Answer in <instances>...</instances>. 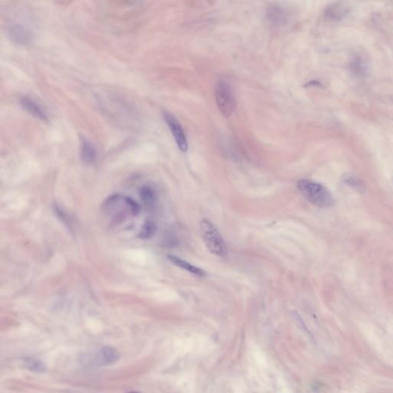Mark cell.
I'll return each mask as SVG.
<instances>
[{
    "label": "cell",
    "mask_w": 393,
    "mask_h": 393,
    "mask_svg": "<svg viewBox=\"0 0 393 393\" xmlns=\"http://www.w3.org/2000/svg\"><path fill=\"white\" fill-rule=\"evenodd\" d=\"M201 232L208 251L218 257L227 255L228 248L225 241L210 221L203 219L201 221Z\"/></svg>",
    "instance_id": "2"
},
{
    "label": "cell",
    "mask_w": 393,
    "mask_h": 393,
    "mask_svg": "<svg viewBox=\"0 0 393 393\" xmlns=\"http://www.w3.org/2000/svg\"><path fill=\"white\" fill-rule=\"evenodd\" d=\"M346 13H347V11H346V7H344V6L338 5L336 6V7L333 10H331L329 14L332 18L337 20V19H341L342 17H344Z\"/></svg>",
    "instance_id": "15"
},
{
    "label": "cell",
    "mask_w": 393,
    "mask_h": 393,
    "mask_svg": "<svg viewBox=\"0 0 393 393\" xmlns=\"http://www.w3.org/2000/svg\"><path fill=\"white\" fill-rule=\"evenodd\" d=\"M349 66L352 73L358 77H365L368 75V62L361 53H356L352 56Z\"/></svg>",
    "instance_id": "6"
},
{
    "label": "cell",
    "mask_w": 393,
    "mask_h": 393,
    "mask_svg": "<svg viewBox=\"0 0 393 393\" xmlns=\"http://www.w3.org/2000/svg\"><path fill=\"white\" fill-rule=\"evenodd\" d=\"M215 99L220 112L228 118L235 112L236 101L231 85L226 82H218L215 87Z\"/></svg>",
    "instance_id": "3"
},
{
    "label": "cell",
    "mask_w": 393,
    "mask_h": 393,
    "mask_svg": "<svg viewBox=\"0 0 393 393\" xmlns=\"http://www.w3.org/2000/svg\"><path fill=\"white\" fill-rule=\"evenodd\" d=\"M297 187L305 199L315 206L329 208L334 205L335 199L332 192L319 182L302 179L297 182Z\"/></svg>",
    "instance_id": "1"
},
{
    "label": "cell",
    "mask_w": 393,
    "mask_h": 393,
    "mask_svg": "<svg viewBox=\"0 0 393 393\" xmlns=\"http://www.w3.org/2000/svg\"><path fill=\"white\" fill-rule=\"evenodd\" d=\"M119 358V354L116 349L112 347H103L95 355V362L99 365H108L116 362Z\"/></svg>",
    "instance_id": "8"
},
{
    "label": "cell",
    "mask_w": 393,
    "mask_h": 393,
    "mask_svg": "<svg viewBox=\"0 0 393 393\" xmlns=\"http://www.w3.org/2000/svg\"><path fill=\"white\" fill-rule=\"evenodd\" d=\"M20 104H21L22 107L30 115H33L42 121H48V115L46 110L38 102L33 100V98L27 96H22L20 98Z\"/></svg>",
    "instance_id": "5"
},
{
    "label": "cell",
    "mask_w": 393,
    "mask_h": 393,
    "mask_svg": "<svg viewBox=\"0 0 393 393\" xmlns=\"http://www.w3.org/2000/svg\"><path fill=\"white\" fill-rule=\"evenodd\" d=\"M342 180L346 186L353 189L359 193H365L366 190V186L362 181V179L352 174V173H346L342 176Z\"/></svg>",
    "instance_id": "10"
},
{
    "label": "cell",
    "mask_w": 393,
    "mask_h": 393,
    "mask_svg": "<svg viewBox=\"0 0 393 393\" xmlns=\"http://www.w3.org/2000/svg\"><path fill=\"white\" fill-rule=\"evenodd\" d=\"M167 258H168L169 261H170L172 264H174V265L177 266V267H180V268L183 269V270H186V271L190 273V274H193V275L204 276L205 274L202 269L195 267V266L190 264V263L183 261V260L180 259V258H178V257H174V256L168 255L167 256Z\"/></svg>",
    "instance_id": "11"
},
{
    "label": "cell",
    "mask_w": 393,
    "mask_h": 393,
    "mask_svg": "<svg viewBox=\"0 0 393 393\" xmlns=\"http://www.w3.org/2000/svg\"><path fill=\"white\" fill-rule=\"evenodd\" d=\"M10 37L13 42L21 46H27L31 43L32 36L30 31L21 26H14L10 30Z\"/></svg>",
    "instance_id": "7"
},
{
    "label": "cell",
    "mask_w": 393,
    "mask_h": 393,
    "mask_svg": "<svg viewBox=\"0 0 393 393\" xmlns=\"http://www.w3.org/2000/svg\"><path fill=\"white\" fill-rule=\"evenodd\" d=\"M392 182H393V178H392Z\"/></svg>",
    "instance_id": "16"
},
{
    "label": "cell",
    "mask_w": 393,
    "mask_h": 393,
    "mask_svg": "<svg viewBox=\"0 0 393 393\" xmlns=\"http://www.w3.org/2000/svg\"><path fill=\"white\" fill-rule=\"evenodd\" d=\"M164 118L167 123V126L170 128V131L173 134V137L175 140L176 144H177L179 149L182 152H186L188 149V144H187V138H186L185 134H184V131H183L180 122L171 114L167 113V112L164 114Z\"/></svg>",
    "instance_id": "4"
},
{
    "label": "cell",
    "mask_w": 393,
    "mask_h": 393,
    "mask_svg": "<svg viewBox=\"0 0 393 393\" xmlns=\"http://www.w3.org/2000/svg\"><path fill=\"white\" fill-rule=\"evenodd\" d=\"M97 157V151L94 144L89 140L83 138L81 143V157L84 162L91 164Z\"/></svg>",
    "instance_id": "9"
},
{
    "label": "cell",
    "mask_w": 393,
    "mask_h": 393,
    "mask_svg": "<svg viewBox=\"0 0 393 393\" xmlns=\"http://www.w3.org/2000/svg\"><path fill=\"white\" fill-rule=\"evenodd\" d=\"M140 198L145 205H154L156 201V193L154 189L151 186L144 185L139 190Z\"/></svg>",
    "instance_id": "12"
},
{
    "label": "cell",
    "mask_w": 393,
    "mask_h": 393,
    "mask_svg": "<svg viewBox=\"0 0 393 393\" xmlns=\"http://www.w3.org/2000/svg\"><path fill=\"white\" fill-rule=\"evenodd\" d=\"M157 231V226L153 221H147L143 225L141 231H140L138 238L141 239H149L153 235H155Z\"/></svg>",
    "instance_id": "13"
},
{
    "label": "cell",
    "mask_w": 393,
    "mask_h": 393,
    "mask_svg": "<svg viewBox=\"0 0 393 393\" xmlns=\"http://www.w3.org/2000/svg\"><path fill=\"white\" fill-rule=\"evenodd\" d=\"M25 364L29 369L36 372H43L46 370V366L43 362L38 359L30 358L25 361Z\"/></svg>",
    "instance_id": "14"
}]
</instances>
